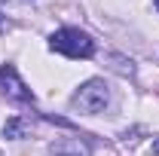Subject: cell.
<instances>
[{
    "instance_id": "cell-7",
    "label": "cell",
    "mask_w": 159,
    "mask_h": 156,
    "mask_svg": "<svg viewBox=\"0 0 159 156\" xmlns=\"http://www.w3.org/2000/svg\"><path fill=\"white\" fill-rule=\"evenodd\" d=\"M3 28H6V21H3V16H0V31H3Z\"/></svg>"
},
{
    "instance_id": "cell-6",
    "label": "cell",
    "mask_w": 159,
    "mask_h": 156,
    "mask_svg": "<svg viewBox=\"0 0 159 156\" xmlns=\"http://www.w3.org/2000/svg\"><path fill=\"white\" fill-rule=\"evenodd\" d=\"M150 150H153V156H159V141H153V147H150Z\"/></svg>"
},
{
    "instance_id": "cell-2",
    "label": "cell",
    "mask_w": 159,
    "mask_h": 156,
    "mask_svg": "<svg viewBox=\"0 0 159 156\" xmlns=\"http://www.w3.org/2000/svg\"><path fill=\"white\" fill-rule=\"evenodd\" d=\"M70 104L77 110H83V113H101L110 104V86L104 80H86L77 92H74Z\"/></svg>"
},
{
    "instance_id": "cell-4",
    "label": "cell",
    "mask_w": 159,
    "mask_h": 156,
    "mask_svg": "<svg viewBox=\"0 0 159 156\" xmlns=\"http://www.w3.org/2000/svg\"><path fill=\"white\" fill-rule=\"evenodd\" d=\"M49 153L52 156H92V150H89V144L80 141V138H61V141H55V144L49 147Z\"/></svg>"
},
{
    "instance_id": "cell-1",
    "label": "cell",
    "mask_w": 159,
    "mask_h": 156,
    "mask_svg": "<svg viewBox=\"0 0 159 156\" xmlns=\"http://www.w3.org/2000/svg\"><path fill=\"white\" fill-rule=\"evenodd\" d=\"M49 49L67 55V58H92L95 55V40L80 28H61L49 37Z\"/></svg>"
},
{
    "instance_id": "cell-3",
    "label": "cell",
    "mask_w": 159,
    "mask_h": 156,
    "mask_svg": "<svg viewBox=\"0 0 159 156\" xmlns=\"http://www.w3.org/2000/svg\"><path fill=\"white\" fill-rule=\"evenodd\" d=\"M0 86H3V92L9 98H16V101H34V92L21 83L19 71L12 67V64H3L0 67Z\"/></svg>"
},
{
    "instance_id": "cell-5",
    "label": "cell",
    "mask_w": 159,
    "mask_h": 156,
    "mask_svg": "<svg viewBox=\"0 0 159 156\" xmlns=\"http://www.w3.org/2000/svg\"><path fill=\"white\" fill-rule=\"evenodd\" d=\"M31 132V122L28 119H21V117H12V119H6V126H3V138H25Z\"/></svg>"
},
{
    "instance_id": "cell-8",
    "label": "cell",
    "mask_w": 159,
    "mask_h": 156,
    "mask_svg": "<svg viewBox=\"0 0 159 156\" xmlns=\"http://www.w3.org/2000/svg\"><path fill=\"white\" fill-rule=\"evenodd\" d=\"M153 3H156V9H159V0H153Z\"/></svg>"
},
{
    "instance_id": "cell-9",
    "label": "cell",
    "mask_w": 159,
    "mask_h": 156,
    "mask_svg": "<svg viewBox=\"0 0 159 156\" xmlns=\"http://www.w3.org/2000/svg\"><path fill=\"white\" fill-rule=\"evenodd\" d=\"M0 3H3V0H0Z\"/></svg>"
}]
</instances>
